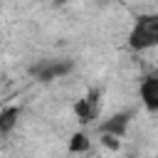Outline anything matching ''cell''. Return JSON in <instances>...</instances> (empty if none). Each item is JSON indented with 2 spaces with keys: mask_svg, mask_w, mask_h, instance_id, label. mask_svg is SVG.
<instances>
[{
  "mask_svg": "<svg viewBox=\"0 0 158 158\" xmlns=\"http://www.w3.org/2000/svg\"><path fill=\"white\" fill-rule=\"evenodd\" d=\"M89 138H86V133H74L72 138H69V151L72 153H86L89 151Z\"/></svg>",
  "mask_w": 158,
  "mask_h": 158,
  "instance_id": "7",
  "label": "cell"
},
{
  "mask_svg": "<svg viewBox=\"0 0 158 158\" xmlns=\"http://www.w3.org/2000/svg\"><path fill=\"white\" fill-rule=\"evenodd\" d=\"M101 143H104L109 151H118V136H111V133H101Z\"/></svg>",
  "mask_w": 158,
  "mask_h": 158,
  "instance_id": "8",
  "label": "cell"
},
{
  "mask_svg": "<svg viewBox=\"0 0 158 158\" xmlns=\"http://www.w3.org/2000/svg\"><path fill=\"white\" fill-rule=\"evenodd\" d=\"M17 118H20V106H5V109H0V138L7 136L17 126Z\"/></svg>",
  "mask_w": 158,
  "mask_h": 158,
  "instance_id": "6",
  "label": "cell"
},
{
  "mask_svg": "<svg viewBox=\"0 0 158 158\" xmlns=\"http://www.w3.org/2000/svg\"><path fill=\"white\" fill-rule=\"evenodd\" d=\"M101 91L99 89H91L86 96H81L77 104H74V114L81 123H91L96 116H99V109H101Z\"/></svg>",
  "mask_w": 158,
  "mask_h": 158,
  "instance_id": "3",
  "label": "cell"
},
{
  "mask_svg": "<svg viewBox=\"0 0 158 158\" xmlns=\"http://www.w3.org/2000/svg\"><path fill=\"white\" fill-rule=\"evenodd\" d=\"M138 96L146 111H158V72H151L148 77H143L141 86H138Z\"/></svg>",
  "mask_w": 158,
  "mask_h": 158,
  "instance_id": "4",
  "label": "cell"
},
{
  "mask_svg": "<svg viewBox=\"0 0 158 158\" xmlns=\"http://www.w3.org/2000/svg\"><path fill=\"white\" fill-rule=\"evenodd\" d=\"M72 69H74L72 59H40L37 64L30 67V74L37 81H54V79L67 77Z\"/></svg>",
  "mask_w": 158,
  "mask_h": 158,
  "instance_id": "2",
  "label": "cell"
},
{
  "mask_svg": "<svg viewBox=\"0 0 158 158\" xmlns=\"http://www.w3.org/2000/svg\"><path fill=\"white\" fill-rule=\"evenodd\" d=\"M131 116H133V111H118V114L104 118V121L99 123V133H111V136H118V138H121V136L126 133L128 123H131Z\"/></svg>",
  "mask_w": 158,
  "mask_h": 158,
  "instance_id": "5",
  "label": "cell"
},
{
  "mask_svg": "<svg viewBox=\"0 0 158 158\" xmlns=\"http://www.w3.org/2000/svg\"><path fill=\"white\" fill-rule=\"evenodd\" d=\"M126 44L133 52H146V49L158 47V12L138 15L133 27H131V32H128Z\"/></svg>",
  "mask_w": 158,
  "mask_h": 158,
  "instance_id": "1",
  "label": "cell"
}]
</instances>
